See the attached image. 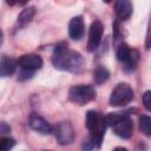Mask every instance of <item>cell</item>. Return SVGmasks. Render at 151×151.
Returning a JSON list of instances; mask_svg holds the SVG:
<instances>
[{
    "label": "cell",
    "mask_w": 151,
    "mask_h": 151,
    "mask_svg": "<svg viewBox=\"0 0 151 151\" xmlns=\"http://www.w3.org/2000/svg\"><path fill=\"white\" fill-rule=\"evenodd\" d=\"M52 64L58 70L77 72L81 68L84 64V59L80 53L70 50L67 42L61 41L57 44L54 47L52 55Z\"/></svg>",
    "instance_id": "6da1fadb"
},
{
    "label": "cell",
    "mask_w": 151,
    "mask_h": 151,
    "mask_svg": "<svg viewBox=\"0 0 151 151\" xmlns=\"http://www.w3.org/2000/svg\"><path fill=\"white\" fill-rule=\"evenodd\" d=\"M85 125L86 129L90 132V144L92 147H100L103 139H104V134L106 131V119L105 116L101 114L98 111L94 110H90L86 113L85 117Z\"/></svg>",
    "instance_id": "7a4b0ae2"
},
{
    "label": "cell",
    "mask_w": 151,
    "mask_h": 151,
    "mask_svg": "<svg viewBox=\"0 0 151 151\" xmlns=\"http://www.w3.org/2000/svg\"><path fill=\"white\" fill-rule=\"evenodd\" d=\"M130 111L124 112H111L105 116L106 124L110 125L116 136L123 139L131 138L133 133V123L130 118Z\"/></svg>",
    "instance_id": "3957f363"
},
{
    "label": "cell",
    "mask_w": 151,
    "mask_h": 151,
    "mask_svg": "<svg viewBox=\"0 0 151 151\" xmlns=\"http://www.w3.org/2000/svg\"><path fill=\"white\" fill-rule=\"evenodd\" d=\"M96 98V90L92 85H76L68 90V99L76 105H86Z\"/></svg>",
    "instance_id": "277c9868"
},
{
    "label": "cell",
    "mask_w": 151,
    "mask_h": 151,
    "mask_svg": "<svg viewBox=\"0 0 151 151\" xmlns=\"http://www.w3.org/2000/svg\"><path fill=\"white\" fill-rule=\"evenodd\" d=\"M133 99V90L127 83L118 84L110 96L111 106H125Z\"/></svg>",
    "instance_id": "5b68a950"
},
{
    "label": "cell",
    "mask_w": 151,
    "mask_h": 151,
    "mask_svg": "<svg viewBox=\"0 0 151 151\" xmlns=\"http://www.w3.org/2000/svg\"><path fill=\"white\" fill-rule=\"evenodd\" d=\"M117 59H118V61H120L124 65V68L126 71H132V70H134V67L138 63L139 54L136 50H131L127 44L123 42L119 45V47L117 50Z\"/></svg>",
    "instance_id": "8992f818"
},
{
    "label": "cell",
    "mask_w": 151,
    "mask_h": 151,
    "mask_svg": "<svg viewBox=\"0 0 151 151\" xmlns=\"http://www.w3.org/2000/svg\"><path fill=\"white\" fill-rule=\"evenodd\" d=\"M54 137L57 139V142L60 145H67L71 144L74 138H76V130L73 127V125L70 122H61L58 123L54 127L53 131Z\"/></svg>",
    "instance_id": "52a82bcc"
},
{
    "label": "cell",
    "mask_w": 151,
    "mask_h": 151,
    "mask_svg": "<svg viewBox=\"0 0 151 151\" xmlns=\"http://www.w3.org/2000/svg\"><path fill=\"white\" fill-rule=\"evenodd\" d=\"M104 33V25L100 20H94L92 21L88 31V41H87V51L88 52H94L97 47L99 46L101 38Z\"/></svg>",
    "instance_id": "ba28073f"
},
{
    "label": "cell",
    "mask_w": 151,
    "mask_h": 151,
    "mask_svg": "<svg viewBox=\"0 0 151 151\" xmlns=\"http://www.w3.org/2000/svg\"><path fill=\"white\" fill-rule=\"evenodd\" d=\"M17 65L21 67V70L34 72L42 67V59L38 54H24L19 57L17 60Z\"/></svg>",
    "instance_id": "9c48e42d"
},
{
    "label": "cell",
    "mask_w": 151,
    "mask_h": 151,
    "mask_svg": "<svg viewBox=\"0 0 151 151\" xmlns=\"http://www.w3.org/2000/svg\"><path fill=\"white\" fill-rule=\"evenodd\" d=\"M28 125L32 130L41 133V134H50L53 131V126L42 117L32 113L28 118Z\"/></svg>",
    "instance_id": "30bf717a"
},
{
    "label": "cell",
    "mask_w": 151,
    "mask_h": 151,
    "mask_svg": "<svg viewBox=\"0 0 151 151\" xmlns=\"http://www.w3.org/2000/svg\"><path fill=\"white\" fill-rule=\"evenodd\" d=\"M85 22L80 15H77L70 20L68 24V35L73 40H80L84 35Z\"/></svg>",
    "instance_id": "8fae6325"
},
{
    "label": "cell",
    "mask_w": 151,
    "mask_h": 151,
    "mask_svg": "<svg viewBox=\"0 0 151 151\" xmlns=\"http://www.w3.org/2000/svg\"><path fill=\"white\" fill-rule=\"evenodd\" d=\"M114 12L119 20H127L133 12V7L130 0H116Z\"/></svg>",
    "instance_id": "7c38bea8"
},
{
    "label": "cell",
    "mask_w": 151,
    "mask_h": 151,
    "mask_svg": "<svg viewBox=\"0 0 151 151\" xmlns=\"http://www.w3.org/2000/svg\"><path fill=\"white\" fill-rule=\"evenodd\" d=\"M17 67V61L11 58V57H2V59L0 60V77H8L12 76L15 71Z\"/></svg>",
    "instance_id": "4fadbf2b"
},
{
    "label": "cell",
    "mask_w": 151,
    "mask_h": 151,
    "mask_svg": "<svg viewBox=\"0 0 151 151\" xmlns=\"http://www.w3.org/2000/svg\"><path fill=\"white\" fill-rule=\"evenodd\" d=\"M35 14V8L34 7H28V8H25L18 17V24L20 26H25L27 25L34 17Z\"/></svg>",
    "instance_id": "5bb4252c"
},
{
    "label": "cell",
    "mask_w": 151,
    "mask_h": 151,
    "mask_svg": "<svg viewBox=\"0 0 151 151\" xmlns=\"http://www.w3.org/2000/svg\"><path fill=\"white\" fill-rule=\"evenodd\" d=\"M109 78H110V72L105 67H103V66L97 67L96 71L93 72V80H94L96 84L100 85V84L105 83Z\"/></svg>",
    "instance_id": "9a60e30c"
},
{
    "label": "cell",
    "mask_w": 151,
    "mask_h": 151,
    "mask_svg": "<svg viewBox=\"0 0 151 151\" xmlns=\"http://www.w3.org/2000/svg\"><path fill=\"white\" fill-rule=\"evenodd\" d=\"M139 130L145 134H151V118L149 116H142L139 118Z\"/></svg>",
    "instance_id": "2e32d148"
},
{
    "label": "cell",
    "mask_w": 151,
    "mask_h": 151,
    "mask_svg": "<svg viewBox=\"0 0 151 151\" xmlns=\"http://www.w3.org/2000/svg\"><path fill=\"white\" fill-rule=\"evenodd\" d=\"M15 145V140L9 137H0V151H7Z\"/></svg>",
    "instance_id": "e0dca14e"
},
{
    "label": "cell",
    "mask_w": 151,
    "mask_h": 151,
    "mask_svg": "<svg viewBox=\"0 0 151 151\" xmlns=\"http://www.w3.org/2000/svg\"><path fill=\"white\" fill-rule=\"evenodd\" d=\"M150 97H151V92L150 91H146L144 94H143V98H142V100H143V104H144V107L147 110V111H150V109H151V106H150Z\"/></svg>",
    "instance_id": "ac0fdd59"
},
{
    "label": "cell",
    "mask_w": 151,
    "mask_h": 151,
    "mask_svg": "<svg viewBox=\"0 0 151 151\" xmlns=\"http://www.w3.org/2000/svg\"><path fill=\"white\" fill-rule=\"evenodd\" d=\"M6 4L11 5V6H15V5H19V6H22V5H26L29 0H5Z\"/></svg>",
    "instance_id": "d6986e66"
},
{
    "label": "cell",
    "mask_w": 151,
    "mask_h": 151,
    "mask_svg": "<svg viewBox=\"0 0 151 151\" xmlns=\"http://www.w3.org/2000/svg\"><path fill=\"white\" fill-rule=\"evenodd\" d=\"M9 131H11V127L6 123L1 122L0 123V133H8Z\"/></svg>",
    "instance_id": "ffe728a7"
},
{
    "label": "cell",
    "mask_w": 151,
    "mask_h": 151,
    "mask_svg": "<svg viewBox=\"0 0 151 151\" xmlns=\"http://www.w3.org/2000/svg\"><path fill=\"white\" fill-rule=\"evenodd\" d=\"M2 40H4V34H2V31L0 28V45L2 44Z\"/></svg>",
    "instance_id": "44dd1931"
},
{
    "label": "cell",
    "mask_w": 151,
    "mask_h": 151,
    "mask_svg": "<svg viewBox=\"0 0 151 151\" xmlns=\"http://www.w3.org/2000/svg\"><path fill=\"white\" fill-rule=\"evenodd\" d=\"M103 1H104V2H105V4H110V2H111V1H112V0H103Z\"/></svg>",
    "instance_id": "7402d4cb"
}]
</instances>
